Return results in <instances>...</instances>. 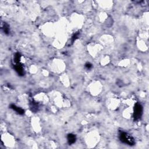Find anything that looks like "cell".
<instances>
[{
    "label": "cell",
    "mask_w": 149,
    "mask_h": 149,
    "mask_svg": "<svg viewBox=\"0 0 149 149\" xmlns=\"http://www.w3.org/2000/svg\"><path fill=\"white\" fill-rule=\"evenodd\" d=\"M11 108H12L14 110H15L16 112H18L19 114H23L24 113V110L22 108L17 107L15 105H11Z\"/></svg>",
    "instance_id": "5"
},
{
    "label": "cell",
    "mask_w": 149,
    "mask_h": 149,
    "mask_svg": "<svg viewBox=\"0 0 149 149\" xmlns=\"http://www.w3.org/2000/svg\"><path fill=\"white\" fill-rule=\"evenodd\" d=\"M15 71L18 73V74H21V75H23V69L22 65H21L19 63L16 64V65H15Z\"/></svg>",
    "instance_id": "3"
},
{
    "label": "cell",
    "mask_w": 149,
    "mask_h": 149,
    "mask_svg": "<svg viewBox=\"0 0 149 149\" xmlns=\"http://www.w3.org/2000/svg\"><path fill=\"white\" fill-rule=\"evenodd\" d=\"M143 113V107L140 104L137 103L134 106V117L135 119H139L140 118Z\"/></svg>",
    "instance_id": "2"
},
{
    "label": "cell",
    "mask_w": 149,
    "mask_h": 149,
    "mask_svg": "<svg viewBox=\"0 0 149 149\" xmlns=\"http://www.w3.org/2000/svg\"><path fill=\"white\" fill-rule=\"evenodd\" d=\"M86 67L87 69H90L92 67V65H91L90 63H87V64H86Z\"/></svg>",
    "instance_id": "6"
},
{
    "label": "cell",
    "mask_w": 149,
    "mask_h": 149,
    "mask_svg": "<svg viewBox=\"0 0 149 149\" xmlns=\"http://www.w3.org/2000/svg\"><path fill=\"white\" fill-rule=\"evenodd\" d=\"M78 34H74V36L72 37V42H74V41H75V40L77 38H78Z\"/></svg>",
    "instance_id": "7"
},
{
    "label": "cell",
    "mask_w": 149,
    "mask_h": 149,
    "mask_svg": "<svg viewBox=\"0 0 149 149\" xmlns=\"http://www.w3.org/2000/svg\"><path fill=\"white\" fill-rule=\"evenodd\" d=\"M67 139H68V142L69 144H74L76 142V139L75 135L73 134H69Z\"/></svg>",
    "instance_id": "4"
},
{
    "label": "cell",
    "mask_w": 149,
    "mask_h": 149,
    "mask_svg": "<svg viewBox=\"0 0 149 149\" xmlns=\"http://www.w3.org/2000/svg\"><path fill=\"white\" fill-rule=\"evenodd\" d=\"M120 140L123 143L129 144V145H134V141L132 137L130 136L129 134H127L125 132H122L119 135Z\"/></svg>",
    "instance_id": "1"
}]
</instances>
